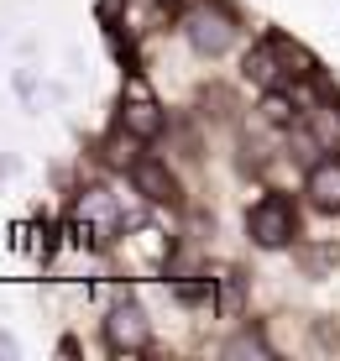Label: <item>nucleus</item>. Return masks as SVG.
<instances>
[{"instance_id":"1a4fd4ad","label":"nucleus","mask_w":340,"mask_h":361,"mask_svg":"<svg viewBox=\"0 0 340 361\" xmlns=\"http://www.w3.org/2000/svg\"><path fill=\"white\" fill-rule=\"evenodd\" d=\"M225 356H257V361H267L272 351H267V341H262V335H251V330H246V335H236V341L225 345Z\"/></svg>"},{"instance_id":"0eeeda50","label":"nucleus","mask_w":340,"mask_h":361,"mask_svg":"<svg viewBox=\"0 0 340 361\" xmlns=\"http://www.w3.org/2000/svg\"><path fill=\"white\" fill-rule=\"evenodd\" d=\"M131 183L142 199H152V204H162V199H173V173L157 163V157H136L131 163Z\"/></svg>"},{"instance_id":"f257e3e1","label":"nucleus","mask_w":340,"mask_h":361,"mask_svg":"<svg viewBox=\"0 0 340 361\" xmlns=\"http://www.w3.org/2000/svg\"><path fill=\"white\" fill-rule=\"evenodd\" d=\"M121 226H126V215H121L110 189H84L79 194V209H73V241L79 246L110 241V235H121Z\"/></svg>"},{"instance_id":"9d476101","label":"nucleus","mask_w":340,"mask_h":361,"mask_svg":"<svg viewBox=\"0 0 340 361\" xmlns=\"http://www.w3.org/2000/svg\"><path fill=\"white\" fill-rule=\"evenodd\" d=\"M262 110H267V121H278V126H283V121H293V105H288L278 90H267V105H262Z\"/></svg>"},{"instance_id":"6e6552de","label":"nucleus","mask_w":340,"mask_h":361,"mask_svg":"<svg viewBox=\"0 0 340 361\" xmlns=\"http://www.w3.org/2000/svg\"><path fill=\"white\" fill-rule=\"evenodd\" d=\"M309 199L320 209H335L340 215V163L330 157V163H314V173H309Z\"/></svg>"},{"instance_id":"423d86ee","label":"nucleus","mask_w":340,"mask_h":361,"mask_svg":"<svg viewBox=\"0 0 340 361\" xmlns=\"http://www.w3.org/2000/svg\"><path fill=\"white\" fill-rule=\"evenodd\" d=\"M121 126L131 131V136H142V142H147V136H157V131H162V110H157V99L142 90V79L131 84V105L121 110Z\"/></svg>"},{"instance_id":"f8f14e48","label":"nucleus","mask_w":340,"mask_h":361,"mask_svg":"<svg viewBox=\"0 0 340 361\" xmlns=\"http://www.w3.org/2000/svg\"><path fill=\"white\" fill-rule=\"evenodd\" d=\"M136 6H168V0H136Z\"/></svg>"},{"instance_id":"f03ea898","label":"nucleus","mask_w":340,"mask_h":361,"mask_svg":"<svg viewBox=\"0 0 340 361\" xmlns=\"http://www.w3.org/2000/svg\"><path fill=\"white\" fill-rule=\"evenodd\" d=\"M183 32H188V42H194V53H205V58H220L225 47L236 42L231 11H225V6H210V0H199V6L183 16Z\"/></svg>"},{"instance_id":"7ed1b4c3","label":"nucleus","mask_w":340,"mask_h":361,"mask_svg":"<svg viewBox=\"0 0 340 361\" xmlns=\"http://www.w3.org/2000/svg\"><path fill=\"white\" fill-rule=\"evenodd\" d=\"M293 226H298V220H293V204H288L283 194H267V199H262V204L246 215L251 241L267 246V252H272V246H288V241H293Z\"/></svg>"},{"instance_id":"39448f33","label":"nucleus","mask_w":340,"mask_h":361,"mask_svg":"<svg viewBox=\"0 0 340 361\" xmlns=\"http://www.w3.org/2000/svg\"><path fill=\"white\" fill-rule=\"evenodd\" d=\"M293 47L283 42V37H272V42H262V47H251L246 53V79H257L262 90H278V79L283 73H298V68H283V63H293Z\"/></svg>"},{"instance_id":"20e7f679","label":"nucleus","mask_w":340,"mask_h":361,"mask_svg":"<svg viewBox=\"0 0 340 361\" xmlns=\"http://www.w3.org/2000/svg\"><path fill=\"white\" fill-rule=\"evenodd\" d=\"M105 345L110 351H147L152 345V325H147L142 304H116L105 314Z\"/></svg>"},{"instance_id":"9b49d317","label":"nucleus","mask_w":340,"mask_h":361,"mask_svg":"<svg viewBox=\"0 0 340 361\" xmlns=\"http://www.w3.org/2000/svg\"><path fill=\"white\" fill-rule=\"evenodd\" d=\"M236 298H241V283H236V272H225V288H220V309H236Z\"/></svg>"}]
</instances>
